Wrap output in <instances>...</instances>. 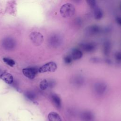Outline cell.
<instances>
[{
    "label": "cell",
    "instance_id": "cell-4",
    "mask_svg": "<svg viewBox=\"0 0 121 121\" xmlns=\"http://www.w3.org/2000/svg\"><path fill=\"white\" fill-rule=\"evenodd\" d=\"M57 67L56 64L52 61L48 62L40 68L38 71L40 73H44L47 72H54L57 69Z\"/></svg>",
    "mask_w": 121,
    "mask_h": 121
},
{
    "label": "cell",
    "instance_id": "cell-8",
    "mask_svg": "<svg viewBox=\"0 0 121 121\" xmlns=\"http://www.w3.org/2000/svg\"><path fill=\"white\" fill-rule=\"evenodd\" d=\"M80 47L85 52H92L95 50L96 44L94 43H81Z\"/></svg>",
    "mask_w": 121,
    "mask_h": 121
},
{
    "label": "cell",
    "instance_id": "cell-11",
    "mask_svg": "<svg viewBox=\"0 0 121 121\" xmlns=\"http://www.w3.org/2000/svg\"><path fill=\"white\" fill-rule=\"evenodd\" d=\"M81 118L83 121H93L94 114L89 111H85L81 114Z\"/></svg>",
    "mask_w": 121,
    "mask_h": 121
},
{
    "label": "cell",
    "instance_id": "cell-22",
    "mask_svg": "<svg viewBox=\"0 0 121 121\" xmlns=\"http://www.w3.org/2000/svg\"><path fill=\"white\" fill-rule=\"evenodd\" d=\"M115 59L119 61H120L121 60V54L120 52H117L115 54Z\"/></svg>",
    "mask_w": 121,
    "mask_h": 121
},
{
    "label": "cell",
    "instance_id": "cell-9",
    "mask_svg": "<svg viewBox=\"0 0 121 121\" xmlns=\"http://www.w3.org/2000/svg\"><path fill=\"white\" fill-rule=\"evenodd\" d=\"M73 60H77L80 59L82 55V52L78 49H73L71 50L70 53L69 54Z\"/></svg>",
    "mask_w": 121,
    "mask_h": 121
},
{
    "label": "cell",
    "instance_id": "cell-13",
    "mask_svg": "<svg viewBox=\"0 0 121 121\" xmlns=\"http://www.w3.org/2000/svg\"><path fill=\"white\" fill-rule=\"evenodd\" d=\"M93 9L94 16L95 18L97 20L101 19L103 17V11L102 9L96 6L93 8Z\"/></svg>",
    "mask_w": 121,
    "mask_h": 121
},
{
    "label": "cell",
    "instance_id": "cell-5",
    "mask_svg": "<svg viewBox=\"0 0 121 121\" xmlns=\"http://www.w3.org/2000/svg\"><path fill=\"white\" fill-rule=\"evenodd\" d=\"M38 71V69L34 67L25 68L22 70L23 74L26 77L31 79L35 78Z\"/></svg>",
    "mask_w": 121,
    "mask_h": 121
},
{
    "label": "cell",
    "instance_id": "cell-16",
    "mask_svg": "<svg viewBox=\"0 0 121 121\" xmlns=\"http://www.w3.org/2000/svg\"><path fill=\"white\" fill-rule=\"evenodd\" d=\"M73 83L77 86H80L83 84L84 82V79L81 76H76L73 79Z\"/></svg>",
    "mask_w": 121,
    "mask_h": 121
},
{
    "label": "cell",
    "instance_id": "cell-20",
    "mask_svg": "<svg viewBox=\"0 0 121 121\" xmlns=\"http://www.w3.org/2000/svg\"><path fill=\"white\" fill-rule=\"evenodd\" d=\"M73 60L69 55H67L64 58V61L67 64H69Z\"/></svg>",
    "mask_w": 121,
    "mask_h": 121
},
{
    "label": "cell",
    "instance_id": "cell-17",
    "mask_svg": "<svg viewBox=\"0 0 121 121\" xmlns=\"http://www.w3.org/2000/svg\"><path fill=\"white\" fill-rule=\"evenodd\" d=\"M49 85L48 82L46 79H43L40 83V88L42 90H44L48 87Z\"/></svg>",
    "mask_w": 121,
    "mask_h": 121
},
{
    "label": "cell",
    "instance_id": "cell-10",
    "mask_svg": "<svg viewBox=\"0 0 121 121\" xmlns=\"http://www.w3.org/2000/svg\"><path fill=\"white\" fill-rule=\"evenodd\" d=\"M0 78L8 84H12L13 81V76L9 73L4 72L2 73L0 76Z\"/></svg>",
    "mask_w": 121,
    "mask_h": 121
},
{
    "label": "cell",
    "instance_id": "cell-3",
    "mask_svg": "<svg viewBox=\"0 0 121 121\" xmlns=\"http://www.w3.org/2000/svg\"><path fill=\"white\" fill-rule=\"evenodd\" d=\"M62 41L61 36L58 34H53L48 39L49 44L52 47H57L59 46Z\"/></svg>",
    "mask_w": 121,
    "mask_h": 121
},
{
    "label": "cell",
    "instance_id": "cell-12",
    "mask_svg": "<svg viewBox=\"0 0 121 121\" xmlns=\"http://www.w3.org/2000/svg\"><path fill=\"white\" fill-rule=\"evenodd\" d=\"M48 118L49 121H61L59 114L56 112H52L49 113Z\"/></svg>",
    "mask_w": 121,
    "mask_h": 121
},
{
    "label": "cell",
    "instance_id": "cell-7",
    "mask_svg": "<svg viewBox=\"0 0 121 121\" xmlns=\"http://www.w3.org/2000/svg\"><path fill=\"white\" fill-rule=\"evenodd\" d=\"M95 91L98 95H103L106 90V85L102 82H98L95 84L94 86Z\"/></svg>",
    "mask_w": 121,
    "mask_h": 121
},
{
    "label": "cell",
    "instance_id": "cell-21",
    "mask_svg": "<svg viewBox=\"0 0 121 121\" xmlns=\"http://www.w3.org/2000/svg\"><path fill=\"white\" fill-rule=\"evenodd\" d=\"M86 2L88 3V5L92 7V8H94L96 6V1L94 0H87Z\"/></svg>",
    "mask_w": 121,
    "mask_h": 121
},
{
    "label": "cell",
    "instance_id": "cell-14",
    "mask_svg": "<svg viewBox=\"0 0 121 121\" xmlns=\"http://www.w3.org/2000/svg\"><path fill=\"white\" fill-rule=\"evenodd\" d=\"M52 98L55 105L59 108H60L61 105V102L60 97L56 94H52Z\"/></svg>",
    "mask_w": 121,
    "mask_h": 121
},
{
    "label": "cell",
    "instance_id": "cell-19",
    "mask_svg": "<svg viewBox=\"0 0 121 121\" xmlns=\"http://www.w3.org/2000/svg\"><path fill=\"white\" fill-rule=\"evenodd\" d=\"M26 97L30 100H34L35 98V94L31 92H27L26 94Z\"/></svg>",
    "mask_w": 121,
    "mask_h": 121
},
{
    "label": "cell",
    "instance_id": "cell-23",
    "mask_svg": "<svg viewBox=\"0 0 121 121\" xmlns=\"http://www.w3.org/2000/svg\"><path fill=\"white\" fill-rule=\"evenodd\" d=\"M116 21L117 22V23H118L119 25L121 24V18L120 17H117L116 18Z\"/></svg>",
    "mask_w": 121,
    "mask_h": 121
},
{
    "label": "cell",
    "instance_id": "cell-15",
    "mask_svg": "<svg viewBox=\"0 0 121 121\" xmlns=\"http://www.w3.org/2000/svg\"><path fill=\"white\" fill-rule=\"evenodd\" d=\"M111 50V43L110 42L108 41H106L104 42L103 46V51L105 55H108Z\"/></svg>",
    "mask_w": 121,
    "mask_h": 121
},
{
    "label": "cell",
    "instance_id": "cell-18",
    "mask_svg": "<svg viewBox=\"0 0 121 121\" xmlns=\"http://www.w3.org/2000/svg\"><path fill=\"white\" fill-rule=\"evenodd\" d=\"M3 60L6 63H7L8 65L11 67H13L15 64V62L13 60L7 58H4L3 59Z\"/></svg>",
    "mask_w": 121,
    "mask_h": 121
},
{
    "label": "cell",
    "instance_id": "cell-2",
    "mask_svg": "<svg viewBox=\"0 0 121 121\" xmlns=\"http://www.w3.org/2000/svg\"><path fill=\"white\" fill-rule=\"evenodd\" d=\"M30 38L33 44L36 46L40 45L43 41V36L39 32H32L30 35Z\"/></svg>",
    "mask_w": 121,
    "mask_h": 121
},
{
    "label": "cell",
    "instance_id": "cell-1",
    "mask_svg": "<svg viewBox=\"0 0 121 121\" xmlns=\"http://www.w3.org/2000/svg\"><path fill=\"white\" fill-rule=\"evenodd\" d=\"M75 9L73 4L67 3L63 4L60 9V13L63 17H70L75 13Z\"/></svg>",
    "mask_w": 121,
    "mask_h": 121
},
{
    "label": "cell",
    "instance_id": "cell-6",
    "mask_svg": "<svg viewBox=\"0 0 121 121\" xmlns=\"http://www.w3.org/2000/svg\"><path fill=\"white\" fill-rule=\"evenodd\" d=\"M85 30V34L87 35L92 36L99 34L101 29L99 26L96 25H93L87 27Z\"/></svg>",
    "mask_w": 121,
    "mask_h": 121
}]
</instances>
